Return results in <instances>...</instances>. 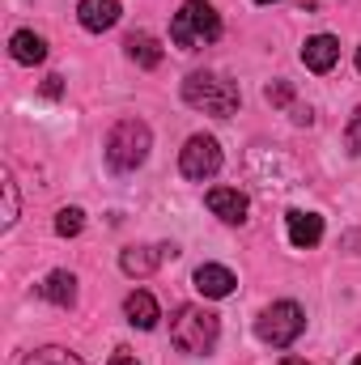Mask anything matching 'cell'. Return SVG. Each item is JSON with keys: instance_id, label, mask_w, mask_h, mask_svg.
I'll use <instances>...</instances> for the list:
<instances>
[{"instance_id": "obj_26", "label": "cell", "mask_w": 361, "mask_h": 365, "mask_svg": "<svg viewBox=\"0 0 361 365\" xmlns=\"http://www.w3.org/2000/svg\"><path fill=\"white\" fill-rule=\"evenodd\" d=\"M280 365H306V361H293V357H285V361H280Z\"/></svg>"}, {"instance_id": "obj_21", "label": "cell", "mask_w": 361, "mask_h": 365, "mask_svg": "<svg viewBox=\"0 0 361 365\" xmlns=\"http://www.w3.org/2000/svg\"><path fill=\"white\" fill-rule=\"evenodd\" d=\"M345 149H349V153H361V106L353 110V119H349V128H345Z\"/></svg>"}, {"instance_id": "obj_17", "label": "cell", "mask_w": 361, "mask_h": 365, "mask_svg": "<svg viewBox=\"0 0 361 365\" xmlns=\"http://www.w3.org/2000/svg\"><path fill=\"white\" fill-rule=\"evenodd\" d=\"M21 365H86L77 353H68V349H60V344H47V349H34V353H26V361Z\"/></svg>"}, {"instance_id": "obj_20", "label": "cell", "mask_w": 361, "mask_h": 365, "mask_svg": "<svg viewBox=\"0 0 361 365\" xmlns=\"http://www.w3.org/2000/svg\"><path fill=\"white\" fill-rule=\"evenodd\" d=\"M264 98H268L272 106H293V86L289 81H272L268 90H264Z\"/></svg>"}, {"instance_id": "obj_10", "label": "cell", "mask_w": 361, "mask_h": 365, "mask_svg": "<svg viewBox=\"0 0 361 365\" xmlns=\"http://www.w3.org/2000/svg\"><path fill=\"white\" fill-rule=\"evenodd\" d=\"M166 255L175 259V255H179V247H128V251L119 255V268H123L128 276H149L162 259H166Z\"/></svg>"}, {"instance_id": "obj_14", "label": "cell", "mask_w": 361, "mask_h": 365, "mask_svg": "<svg viewBox=\"0 0 361 365\" xmlns=\"http://www.w3.org/2000/svg\"><path fill=\"white\" fill-rule=\"evenodd\" d=\"M39 297L51 302V306H60V310H68L77 302V276L73 272H47L43 284H39Z\"/></svg>"}, {"instance_id": "obj_23", "label": "cell", "mask_w": 361, "mask_h": 365, "mask_svg": "<svg viewBox=\"0 0 361 365\" xmlns=\"http://www.w3.org/2000/svg\"><path fill=\"white\" fill-rule=\"evenodd\" d=\"M106 365H141V361H136V353H132V349H115Z\"/></svg>"}, {"instance_id": "obj_3", "label": "cell", "mask_w": 361, "mask_h": 365, "mask_svg": "<svg viewBox=\"0 0 361 365\" xmlns=\"http://www.w3.org/2000/svg\"><path fill=\"white\" fill-rule=\"evenodd\" d=\"M221 38V17L208 0H183V9L171 21V43L183 51H195L204 43H217Z\"/></svg>"}, {"instance_id": "obj_27", "label": "cell", "mask_w": 361, "mask_h": 365, "mask_svg": "<svg viewBox=\"0 0 361 365\" xmlns=\"http://www.w3.org/2000/svg\"><path fill=\"white\" fill-rule=\"evenodd\" d=\"M357 73H361V47H357Z\"/></svg>"}, {"instance_id": "obj_8", "label": "cell", "mask_w": 361, "mask_h": 365, "mask_svg": "<svg viewBox=\"0 0 361 365\" xmlns=\"http://www.w3.org/2000/svg\"><path fill=\"white\" fill-rule=\"evenodd\" d=\"M285 225H289V242H293L298 251H310V247H319V238H323V217H319V212L289 208V212H285Z\"/></svg>"}, {"instance_id": "obj_16", "label": "cell", "mask_w": 361, "mask_h": 365, "mask_svg": "<svg viewBox=\"0 0 361 365\" xmlns=\"http://www.w3.org/2000/svg\"><path fill=\"white\" fill-rule=\"evenodd\" d=\"M123 51H128V60L141 64V68H158V64H162V43H158L153 34H145V30L128 34V38H123Z\"/></svg>"}, {"instance_id": "obj_24", "label": "cell", "mask_w": 361, "mask_h": 365, "mask_svg": "<svg viewBox=\"0 0 361 365\" xmlns=\"http://www.w3.org/2000/svg\"><path fill=\"white\" fill-rule=\"evenodd\" d=\"M64 93V77H47L43 81V98H60Z\"/></svg>"}, {"instance_id": "obj_5", "label": "cell", "mask_w": 361, "mask_h": 365, "mask_svg": "<svg viewBox=\"0 0 361 365\" xmlns=\"http://www.w3.org/2000/svg\"><path fill=\"white\" fill-rule=\"evenodd\" d=\"M306 331V314L298 302H272L268 310L255 319V336L272 349H289L298 336Z\"/></svg>"}, {"instance_id": "obj_12", "label": "cell", "mask_w": 361, "mask_h": 365, "mask_svg": "<svg viewBox=\"0 0 361 365\" xmlns=\"http://www.w3.org/2000/svg\"><path fill=\"white\" fill-rule=\"evenodd\" d=\"M191 280H195V289H200L204 297H230L234 284H238V276L230 272V268H221V264H200Z\"/></svg>"}, {"instance_id": "obj_15", "label": "cell", "mask_w": 361, "mask_h": 365, "mask_svg": "<svg viewBox=\"0 0 361 365\" xmlns=\"http://www.w3.org/2000/svg\"><path fill=\"white\" fill-rule=\"evenodd\" d=\"M9 51H13V60L17 64H43L47 60V38L43 34H34V30H17L13 38H9Z\"/></svg>"}, {"instance_id": "obj_9", "label": "cell", "mask_w": 361, "mask_h": 365, "mask_svg": "<svg viewBox=\"0 0 361 365\" xmlns=\"http://www.w3.org/2000/svg\"><path fill=\"white\" fill-rule=\"evenodd\" d=\"M336 60H340V43H336L332 34H310V38L302 43V64H306L310 73H332Z\"/></svg>"}, {"instance_id": "obj_7", "label": "cell", "mask_w": 361, "mask_h": 365, "mask_svg": "<svg viewBox=\"0 0 361 365\" xmlns=\"http://www.w3.org/2000/svg\"><path fill=\"white\" fill-rule=\"evenodd\" d=\"M204 204H208L213 217H221L225 225H243V221H247V208H251V200H247L238 187H208Z\"/></svg>"}, {"instance_id": "obj_6", "label": "cell", "mask_w": 361, "mask_h": 365, "mask_svg": "<svg viewBox=\"0 0 361 365\" xmlns=\"http://www.w3.org/2000/svg\"><path fill=\"white\" fill-rule=\"evenodd\" d=\"M179 170H183V179H191V182L213 179L221 170V145L213 136H204V132L187 136V145L179 149Z\"/></svg>"}, {"instance_id": "obj_19", "label": "cell", "mask_w": 361, "mask_h": 365, "mask_svg": "<svg viewBox=\"0 0 361 365\" xmlns=\"http://www.w3.org/2000/svg\"><path fill=\"white\" fill-rule=\"evenodd\" d=\"M81 230H86V212L81 208H60L56 212V234L60 238H77Z\"/></svg>"}, {"instance_id": "obj_22", "label": "cell", "mask_w": 361, "mask_h": 365, "mask_svg": "<svg viewBox=\"0 0 361 365\" xmlns=\"http://www.w3.org/2000/svg\"><path fill=\"white\" fill-rule=\"evenodd\" d=\"M289 115H293L298 128H310V123H315V110H310V106H289Z\"/></svg>"}, {"instance_id": "obj_18", "label": "cell", "mask_w": 361, "mask_h": 365, "mask_svg": "<svg viewBox=\"0 0 361 365\" xmlns=\"http://www.w3.org/2000/svg\"><path fill=\"white\" fill-rule=\"evenodd\" d=\"M0 191H4V217H0V230H9L21 212V200H17V182H13V170L0 175Z\"/></svg>"}, {"instance_id": "obj_25", "label": "cell", "mask_w": 361, "mask_h": 365, "mask_svg": "<svg viewBox=\"0 0 361 365\" xmlns=\"http://www.w3.org/2000/svg\"><path fill=\"white\" fill-rule=\"evenodd\" d=\"M298 4H302V9H319V0H298Z\"/></svg>"}, {"instance_id": "obj_1", "label": "cell", "mask_w": 361, "mask_h": 365, "mask_svg": "<svg viewBox=\"0 0 361 365\" xmlns=\"http://www.w3.org/2000/svg\"><path fill=\"white\" fill-rule=\"evenodd\" d=\"M149 149H153L149 123H145V119H119V123L111 128V136H106V166H111L115 175H132L136 166H145Z\"/></svg>"}, {"instance_id": "obj_2", "label": "cell", "mask_w": 361, "mask_h": 365, "mask_svg": "<svg viewBox=\"0 0 361 365\" xmlns=\"http://www.w3.org/2000/svg\"><path fill=\"white\" fill-rule=\"evenodd\" d=\"M183 102L204 110V115H213V119H230L243 106V93H238L234 81H225L217 73H191L183 81Z\"/></svg>"}, {"instance_id": "obj_4", "label": "cell", "mask_w": 361, "mask_h": 365, "mask_svg": "<svg viewBox=\"0 0 361 365\" xmlns=\"http://www.w3.org/2000/svg\"><path fill=\"white\" fill-rule=\"evenodd\" d=\"M217 336H221L217 314H208V310H200V306H179L175 319H171V340H175V349L187 353V357L213 353Z\"/></svg>"}, {"instance_id": "obj_29", "label": "cell", "mask_w": 361, "mask_h": 365, "mask_svg": "<svg viewBox=\"0 0 361 365\" xmlns=\"http://www.w3.org/2000/svg\"><path fill=\"white\" fill-rule=\"evenodd\" d=\"M353 365H361V353H357V357H353Z\"/></svg>"}, {"instance_id": "obj_28", "label": "cell", "mask_w": 361, "mask_h": 365, "mask_svg": "<svg viewBox=\"0 0 361 365\" xmlns=\"http://www.w3.org/2000/svg\"><path fill=\"white\" fill-rule=\"evenodd\" d=\"M255 4H276V0H255Z\"/></svg>"}, {"instance_id": "obj_11", "label": "cell", "mask_w": 361, "mask_h": 365, "mask_svg": "<svg viewBox=\"0 0 361 365\" xmlns=\"http://www.w3.org/2000/svg\"><path fill=\"white\" fill-rule=\"evenodd\" d=\"M119 0H81L77 4V21L90 30V34H102V30H111L115 21H119Z\"/></svg>"}, {"instance_id": "obj_13", "label": "cell", "mask_w": 361, "mask_h": 365, "mask_svg": "<svg viewBox=\"0 0 361 365\" xmlns=\"http://www.w3.org/2000/svg\"><path fill=\"white\" fill-rule=\"evenodd\" d=\"M123 314H128V323H132V327H141V331H153V327H158V319H162V310H158L153 293H145V289H136V293H128V297H123Z\"/></svg>"}]
</instances>
